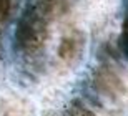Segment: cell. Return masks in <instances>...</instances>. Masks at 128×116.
<instances>
[{
	"mask_svg": "<svg viewBox=\"0 0 128 116\" xmlns=\"http://www.w3.org/2000/svg\"><path fill=\"white\" fill-rule=\"evenodd\" d=\"M12 8V0H0V17H7Z\"/></svg>",
	"mask_w": 128,
	"mask_h": 116,
	"instance_id": "obj_1",
	"label": "cell"
}]
</instances>
